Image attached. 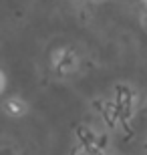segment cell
<instances>
[{
    "mask_svg": "<svg viewBox=\"0 0 147 155\" xmlns=\"http://www.w3.org/2000/svg\"><path fill=\"white\" fill-rule=\"evenodd\" d=\"M6 111H8L12 117H20L24 111H26V105H24L20 99H10V101L6 103Z\"/></svg>",
    "mask_w": 147,
    "mask_h": 155,
    "instance_id": "obj_1",
    "label": "cell"
},
{
    "mask_svg": "<svg viewBox=\"0 0 147 155\" xmlns=\"http://www.w3.org/2000/svg\"><path fill=\"white\" fill-rule=\"evenodd\" d=\"M4 83H6V81H4V73L0 71V93L4 91Z\"/></svg>",
    "mask_w": 147,
    "mask_h": 155,
    "instance_id": "obj_2",
    "label": "cell"
},
{
    "mask_svg": "<svg viewBox=\"0 0 147 155\" xmlns=\"http://www.w3.org/2000/svg\"><path fill=\"white\" fill-rule=\"evenodd\" d=\"M143 2H145V4H147V0H143Z\"/></svg>",
    "mask_w": 147,
    "mask_h": 155,
    "instance_id": "obj_3",
    "label": "cell"
}]
</instances>
